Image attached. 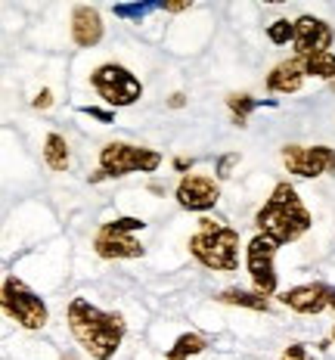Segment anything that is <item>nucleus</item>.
<instances>
[{
	"mask_svg": "<svg viewBox=\"0 0 335 360\" xmlns=\"http://www.w3.org/2000/svg\"><path fill=\"white\" fill-rule=\"evenodd\" d=\"M277 249L280 245L267 236H255L245 249V264H249L251 283H255V292L270 298L277 292Z\"/></svg>",
	"mask_w": 335,
	"mask_h": 360,
	"instance_id": "7",
	"label": "nucleus"
},
{
	"mask_svg": "<svg viewBox=\"0 0 335 360\" xmlns=\"http://www.w3.org/2000/svg\"><path fill=\"white\" fill-rule=\"evenodd\" d=\"M149 10H159V4H118L112 13L121 19H143Z\"/></svg>",
	"mask_w": 335,
	"mask_h": 360,
	"instance_id": "21",
	"label": "nucleus"
},
{
	"mask_svg": "<svg viewBox=\"0 0 335 360\" xmlns=\"http://www.w3.org/2000/svg\"><path fill=\"white\" fill-rule=\"evenodd\" d=\"M280 360H310L308 345H289V348L282 351V357H280Z\"/></svg>",
	"mask_w": 335,
	"mask_h": 360,
	"instance_id": "23",
	"label": "nucleus"
},
{
	"mask_svg": "<svg viewBox=\"0 0 335 360\" xmlns=\"http://www.w3.org/2000/svg\"><path fill=\"white\" fill-rule=\"evenodd\" d=\"M301 84H304V69H301V59L298 56L280 63L277 69L267 75V87H270L273 94H298Z\"/></svg>",
	"mask_w": 335,
	"mask_h": 360,
	"instance_id": "14",
	"label": "nucleus"
},
{
	"mask_svg": "<svg viewBox=\"0 0 335 360\" xmlns=\"http://www.w3.org/2000/svg\"><path fill=\"white\" fill-rule=\"evenodd\" d=\"M162 165V153L146 146H131V143H106L100 153V171L91 180H103V177H124V174H152Z\"/></svg>",
	"mask_w": 335,
	"mask_h": 360,
	"instance_id": "4",
	"label": "nucleus"
},
{
	"mask_svg": "<svg viewBox=\"0 0 335 360\" xmlns=\"http://www.w3.org/2000/svg\"><path fill=\"white\" fill-rule=\"evenodd\" d=\"M96 94L103 96V100L109 103V106H133V103L143 96V84H140V78L133 75L131 69H124V65L118 63H106L100 65L93 75H91Z\"/></svg>",
	"mask_w": 335,
	"mask_h": 360,
	"instance_id": "6",
	"label": "nucleus"
},
{
	"mask_svg": "<svg viewBox=\"0 0 335 360\" xmlns=\"http://www.w3.org/2000/svg\"><path fill=\"white\" fill-rule=\"evenodd\" d=\"M81 112H84V115H91V118H100V122H106V124H112V122H115V112H106V109H96V106H84Z\"/></svg>",
	"mask_w": 335,
	"mask_h": 360,
	"instance_id": "24",
	"label": "nucleus"
},
{
	"mask_svg": "<svg viewBox=\"0 0 335 360\" xmlns=\"http://www.w3.org/2000/svg\"><path fill=\"white\" fill-rule=\"evenodd\" d=\"M72 41L78 47H96L103 41V16L96 6H74L72 10Z\"/></svg>",
	"mask_w": 335,
	"mask_h": 360,
	"instance_id": "13",
	"label": "nucleus"
},
{
	"mask_svg": "<svg viewBox=\"0 0 335 360\" xmlns=\"http://www.w3.org/2000/svg\"><path fill=\"white\" fill-rule=\"evenodd\" d=\"M190 255L208 270H236L239 267V230L202 217L199 230L190 236Z\"/></svg>",
	"mask_w": 335,
	"mask_h": 360,
	"instance_id": "3",
	"label": "nucleus"
},
{
	"mask_svg": "<svg viewBox=\"0 0 335 360\" xmlns=\"http://www.w3.org/2000/svg\"><path fill=\"white\" fill-rule=\"evenodd\" d=\"M159 10H165V13H183V10H190V4H186V0H183V4H165V0H162Z\"/></svg>",
	"mask_w": 335,
	"mask_h": 360,
	"instance_id": "27",
	"label": "nucleus"
},
{
	"mask_svg": "<svg viewBox=\"0 0 335 360\" xmlns=\"http://www.w3.org/2000/svg\"><path fill=\"white\" fill-rule=\"evenodd\" d=\"M53 106V94L50 90H41V94L34 96V109H50Z\"/></svg>",
	"mask_w": 335,
	"mask_h": 360,
	"instance_id": "26",
	"label": "nucleus"
},
{
	"mask_svg": "<svg viewBox=\"0 0 335 360\" xmlns=\"http://www.w3.org/2000/svg\"><path fill=\"white\" fill-rule=\"evenodd\" d=\"M301 59V69L304 75H314V78L332 81L335 84V53L332 50H323V53H308V56H298Z\"/></svg>",
	"mask_w": 335,
	"mask_h": 360,
	"instance_id": "15",
	"label": "nucleus"
},
{
	"mask_svg": "<svg viewBox=\"0 0 335 360\" xmlns=\"http://www.w3.org/2000/svg\"><path fill=\"white\" fill-rule=\"evenodd\" d=\"M267 37H270L273 44H289V41H295V22H289V19H277L273 25H267Z\"/></svg>",
	"mask_w": 335,
	"mask_h": 360,
	"instance_id": "20",
	"label": "nucleus"
},
{
	"mask_svg": "<svg viewBox=\"0 0 335 360\" xmlns=\"http://www.w3.org/2000/svg\"><path fill=\"white\" fill-rule=\"evenodd\" d=\"M332 25L317 16H301L295 22V56L323 53L332 47Z\"/></svg>",
	"mask_w": 335,
	"mask_h": 360,
	"instance_id": "11",
	"label": "nucleus"
},
{
	"mask_svg": "<svg viewBox=\"0 0 335 360\" xmlns=\"http://www.w3.org/2000/svg\"><path fill=\"white\" fill-rule=\"evenodd\" d=\"M227 106H230V112H233V122L239 124V127H245L249 115L261 106V103L255 100V96H249V94H233V96L227 100Z\"/></svg>",
	"mask_w": 335,
	"mask_h": 360,
	"instance_id": "19",
	"label": "nucleus"
},
{
	"mask_svg": "<svg viewBox=\"0 0 335 360\" xmlns=\"http://www.w3.org/2000/svg\"><path fill=\"white\" fill-rule=\"evenodd\" d=\"M69 329L78 339V345L87 351L93 360H112L115 351L121 348L128 323L121 314L115 311H100L87 298H72L69 304Z\"/></svg>",
	"mask_w": 335,
	"mask_h": 360,
	"instance_id": "1",
	"label": "nucleus"
},
{
	"mask_svg": "<svg viewBox=\"0 0 335 360\" xmlns=\"http://www.w3.org/2000/svg\"><path fill=\"white\" fill-rule=\"evenodd\" d=\"M0 298H4V311L10 314V317L16 320L19 326H25V329L47 326L50 314H47V304H44V298L37 295V292L28 289L25 283L19 280V276H6Z\"/></svg>",
	"mask_w": 335,
	"mask_h": 360,
	"instance_id": "5",
	"label": "nucleus"
},
{
	"mask_svg": "<svg viewBox=\"0 0 335 360\" xmlns=\"http://www.w3.org/2000/svg\"><path fill=\"white\" fill-rule=\"evenodd\" d=\"M332 335H335V329H332Z\"/></svg>",
	"mask_w": 335,
	"mask_h": 360,
	"instance_id": "30",
	"label": "nucleus"
},
{
	"mask_svg": "<svg viewBox=\"0 0 335 360\" xmlns=\"http://www.w3.org/2000/svg\"><path fill=\"white\" fill-rule=\"evenodd\" d=\"M112 227L121 230V233H137V230H143L146 224L140 221V217H115V221H112Z\"/></svg>",
	"mask_w": 335,
	"mask_h": 360,
	"instance_id": "22",
	"label": "nucleus"
},
{
	"mask_svg": "<svg viewBox=\"0 0 335 360\" xmlns=\"http://www.w3.org/2000/svg\"><path fill=\"white\" fill-rule=\"evenodd\" d=\"M332 90H335V84H332Z\"/></svg>",
	"mask_w": 335,
	"mask_h": 360,
	"instance_id": "31",
	"label": "nucleus"
},
{
	"mask_svg": "<svg viewBox=\"0 0 335 360\" xmlns=\"http://www.w3.org/2000/svg\"><path fill=\"white\" fill-rule=\"evenodd\" d=\"M221 304H236V307H249V311H270V302L261 292H242V289H227L218 295Z\"/></svg>",
	"mask_w": 335,
	"mask_h": 360,
	"instance_id": "17",
	"label": "nucleus"
},
{
	"mask_svg": "<svg viewBox=\"0 0 335 360\" xmlns=\"http://www.w3.org/2000/svg\"><path fill=\"white\" fill-rule=\"evenodd\" d=\"M282 165L289 174L298 177H323L335 174V149L332 146H282Z\"/></svg>",
	"mask_w": 335,
	"mask_h": 360,
	"instance_id": "8",
	"label": "nucleus"
},
{
	"mask_svg": "<svg viewBox=\"0 0 335 360\" xmlns=\"http://www.w3.org/2000/svg\"><path fill=\"white\" fill-rule=\"evenodd\" d=\"M329 307H332V311H335V289H332V302H329Z\"/></svg>",
	"mask_w": 335,
	"mask_h": 360,
	"instance_id": "29",
	"label": "nucleus"
},
{
	"mask_svg": "<svg viewBox=\"0 0 335 360\" xmlns=\"http://www.w3.org/2000/svg\"><path fill=\"white\" fill-rule=\"evenodd\" d=\"M255 224H258L261 236L273 239L277 245H286V243L301 239L310 230V212L298 199V190L292 184H277L270 199L255 214Z\"/></svg>",
	"mask_w": 335,
	"mask_h": 360,
	"instance_id": "2",
	"label": "nucleus"
},
{
	"mask_svg": "<svg viewBox=\"0 0 335 360\" xmlns=\"http://www.w3.org/2000/svg\"><path fill=\"white\" fill-rule=\"evenodd\" d=\"M183 100H186L183 94H174V96H171V109H180V106H183Z\"/></svg>",
	"mask_w": 335,
	"mask_h": 360,
	"instance_id": "28",
	"label": "nucleus"
},
{
	"mask_svg": "<svg viewBox=\"0 0 335 360\" xmlns=\"http://www.w3.org/2000/svg\"><path fill=\"white\" fill-rule=\"evenodd\" d=\"M44 162L50 171H69V143L63 134H47L44 140Z\"/></svg>",
	"mask_w": 335,
	"mask_h": 360,
	"instance_id": "16",
	"label": "nucleus"
},
{
	"mask_svg": "<svg viewBox=\"0 0 335 360\" xmlns=\"http://www.w3.org/2000/svg\"><path fill=\"white\" fill-rule=\"evenodd\" d=\"M218 199H221V186L214 184V177L186 174L177 184V202L186 212H208V208L218 205Z\"/></svg>",
	"mask_w": 335,
	"mask_h": 360,
	"instance_id": "9",
	"label": "nucleus"
},
{
	"mask_svg": "<svg viewBox=\"0 0 335 360\" xmlns=\"http://www.w3.org/2000/svg\"><path fill=\"white\" fill-rule=\"evenodd\" d=\"M280 302L292 307L295 314H323L332 302V289L326 283H304V286H292L280 295Z\"/></svg>",
	"mask_w": 335,
	"mask_h": 360,
	"instance_id": "12",
	"label": "nucleus"
},
{
	"mask_svg": "<svg viewBox=\"0 0 335 360\" xmlns=\"http://www.w3.org/2000/svg\"><path fill=\"white\" fill-rule=\"evenodd\" d=\"M93 249L100 258H106V261H124V258H143V245L137 243L131 233H121V230H115L112 227V221L109 224H103L100 227V233L93 236Z\"/></svg>",
	"mask_w": 335,
	"mask_h": 360,
	"instance_id": "10",
	"label": "nucleus"
},
{
	"mask_svg": "<svg viewBox=\"0 0 335 360\" xmlns=\"http://www.w3.org/2000/svg\"><path fill=\"white\" fill-rule=\"evenodd\" d=\"M239 162V153H230V155H223L221 165H218V177H230V168Z\"/></svg>",
	"mask_w": 335,
	"mask_h": 360,
	"instance_id": "25",
	"label": "nucleus"
},
{
	"mask_svg": "<svg viewBox=\"0 0 335 360\" xmlns=\"http://www.w3.org/2000/svg\"><path fill=\"white\" fill-rule=\"evenodd\" d=\"M205 348H208V342L199 333H183L180 339L174 342V348L168 351V360H190V357L202 354Z\"/></svg>",
	"mask_w": 335,
	"mask_h": 360,
	"instance_id": "18",
	"label": "nucleus"
}]
</instances>
